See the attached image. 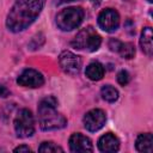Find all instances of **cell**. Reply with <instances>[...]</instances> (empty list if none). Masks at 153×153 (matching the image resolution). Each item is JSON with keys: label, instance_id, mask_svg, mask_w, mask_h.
Listing matches in <instances>:
<instances>
[{"label": "cell", "instance_id": "2", "mask_svg": "<svg viewBox=\"0 0 153 153\" xmlns=\"http://www.w3.org/2000/svg\"><path fill=\"white\" fill-rule=\"evenodd\" d=\"M57 100L54 96L43 98L38 104V123L42 130H56L67 124V120L63 115L56 110Z\"/></svg>", "mask_w": 153, "mask_h": 153}, {"label": "cell", "instance_id": "22", "mask_svg": "<svg viewBox=\"0 0 153 153\" xmlns=\"http://www.w3.org/2000/svg\"><path fill=\"white\" fill-rule=\"evenodd\" d=\"M90 1H91V2H92V5H93V6H96V7H97V6H99V5H100V2H102V0H90Z\"/></svg>", "mask_w": 153, "mask_h": 153}, {"label": "cell", "instance_id": "9", "mask_svg": "<svg viewBox=\"0 0 153 153\" xmlns=\"http://www.w3.org/2000/svg\"><path fill=\"white\" fill-rule=\"evenodd\" d=\"M105 122H106V115L102 109H92L87 111L82 118L84 127L88 131L99 130L100 128H103Z\"/></svg>", "mask_w": 153, "mask_h": 153}, {"label": "cell", "instance_id": "6", "mask_svg": "<svg viewBox=\"0 0 153 153\" xmlns=\"http://www.w3.org/2000/svg\"><path fill=\"white\" fill-rule=\"evenodd\" d=\"M59 65L65 73L69 75H76L81 69L82 61L80 56L75 55L69 50H65L59 56Z\"/></svg>", "mask_w": 153, "mask_h": 153}, {"label": "cell", "instance_id": "20", "mask_svg": "<svg viewBox=\"0 0 153 153\" xmlns=\"http://www.w3.org/2000/svg\"><path fill=\"white\" fill-rule=\"evenodd\" d=\"M7 96H10V91H8L4 85L0 84V97L5 98V97H7Z\"/></svg>", "mask_w": 153, "mask_h": 153}, {"label": "cell", "instance_id": "7", "mask_svg": "<svg viewBox=\"0 0 153 153\" xmlns=\"http://www.w3.org/2000/svg\"><path fill=\"white\" fill-rule=\"evenodd\" d=\"M98 25L105 32H114L120 25V14L114 8H105L98 14Z\"/></svg>", "mask_w": 153, "mask_h": 153}, {"label": "cell", "instance_id": "3", "mask_svg": "<svg viewBox=\"0 0 153 153\" xmlns=\"http://www.w3.org/2000/svg\"><path fill=\"white\" fill-rule=\"evenodd\" d=\"M84 16L85 12L81 7L63 8L56 16V25L62 31H72L82 23Z\"/></svg>", "mask_w": 153, "mask_h": 153}, {"label": "cell", "instance_id": "4", "mask_svg": "<svg viewBox=\"0 0 153 153\" xmlns=\"http://www.w3.org/2000/svg\"><path fill=\"white\" fill-rule=\"evenodd\" d=\"M102 44V37L92 26L80 30L72 41V45L79 50L96 51Z\"/></svg>", "mask_w": 153, "mask_h": 153}, {"label": "cell", "instance_id": "19", "mask_svg": "<svg viewBox=\"0 0 153 153\" xmlns=\"http://www.w3.org/2000/svg\"><path fill=\"white\" fill-rule=\"evenodd\" d=\"M13 152H31V148L26 145H22V146H18L13 149Z\"/></svg>", "mask_w": 153, "mask_h": 153}, {"label": "cell", "instance_id": "14", "mask_svg": "<svg viewBox=\"0 0 153 153\" xmlns=\"http://www.w3.org/2000/svg\"><path fill=\"white\" fill-rule=\"evenodd\" d=\"M135 147L139 152L151 153L153 151V136L151 133H142L137 136Z\"/></svg>", "mask_w": 153, "mask_h": 153}, {"label": "cell", "instance_id": "21", "mask_svg": "<svg viewBox=\"0 0 153 153\" xmlns=\"http://www.w3.org/2000/svg\"><path fill=\"white\" fill-rule=\"evenodd\" d=\"M72 1H76V0H54V5L59 6V5H63L67 2H72Z\"/></svg>", "mask_w": 153, "mask_h": 153}, {"label": "cell", "instance_id": "23", "mask_svg": "<svg viewBox=\"0 0 153 153\" xmlns=\"http://www.w3.org/2000/svg\"><path fill=\"white\" fill-rule=\"evenodd\" d=\"M148 2H152V0H148Z\"/></svg>", "mask_w": 153, "mask_h": 153}, {"label": "cell", "instance_id": "10", "mask_svg": "<svg viewBox=\"0 0 153 153\" xmlns=\"http://www.w3.org/2000/svg\"><path fill=\"white\" fill-rule=\"evenodd\" d=\"M69 149L72 152H93V145L90 137L81 133H74L69 137Z\"/></svg>", "mask_w": 153, "mask_h": 153}, {"label": "cell", "instance_id": "15", "mask_svg": "<svg viewBox=\"0 0 153 153\" xmlns=\"http://www.w3.org/2000/svg\"><path fill=\"white\" fill-rule=\"evenodd\" d=\"M104 73H105V69H104V66L100 63V62H91L86 69H85V74L86 76L92 80V81H98L100 80L103 76H104Z\"/></svg>", "mask_w": 153, "mask_h": 153}, {"label": "cell", "instance_id": "12", "mask_svg": "<svg viewBox=\"0 0 153 153\" xmlns=\"http://www.w3.org/2000/svg\"><path fill=\"white\" fill-rule=\"evenodd\" d=\"M97 146H98V149L104 153L117 152L120 149V140L115 134L106 133L99 137Z\"/></svg>", "mask_w": 153, "mask_h": 153}, {"label": "cell", "instance_id": "1", "mask_svg": "<svg viewBox=\"0 0 153 153\" xmlns=\"http://www.w3.org/2000/svg\"><path fill=\"white\" fill-rule=\"evenodd\" d=\"M44 5L45 0H17L7 14L6 27L14 33L24 31L37 19Z\"/></svg>", "mask_w": 153, "mask_h": 153}, {"label": "cell", "instance_id": "18", "mask_svg": "<svg viewBox=\"0 0 153 153\" xmlns=\"http://www.w3.org/2000/svg\"><path fill=\"white\" fill-rule=\"evenodd\" d=\"M129 80H130V75H129V73H128L127 71L122 69V71H120V72L117 73V82H118L120 85L126 86V85L129 82Z\"/></svg>", "mask_w": 153, "mask_h": 153}, {"label": "cell", "instance_id": "13", "mask_svg": "<svg viewBox=\"0 0 153 153\" xmlns=\"http://www.w3.org/2000/svg\"><path fill=\"white\" fill-rule=\"evenodd\" d=\"M140 47L147 56H152L153 44H152V29H151V26H146L142 29L141 36H140Z\"/></svg>", "mask_w": 153, "mask_h": 153}, {"label": "cell", "instance_id": "5", "mask_svg": "<svg viewBox=\"0 0 153 153\" xmlns=\"http://www.w3.org/2000/svg\"><path fill=\"white\" fill-rule=\"evenodd\" d=\"M14 131L18 137H30L35 133V118L29 109H22L18 111L14 121Z\"/></svg>", "mask_w": 153, "mask_h": 153}, {"label": "cell", "instance_id": "16", "mask_svg": "<svg viewBox=\"0 0 153 153\" xmlns=\"http://www.w3.org/2000/svg\"><path fill=\"white\" fill-rule=\"evenodd\" d=\"M102 98L109 103H114L118 99V90L111 85H104L100 90Z\"/></svg>", "mask_w": 153, "mask_h": 153}, {"label": "cell", "instance_id": "17", "mask_svg": "<svg viewBox=\"0 0 153 153\" xmlns=\"http://www.w3.org/2000/svg\"><path fill=\"white\" fill-rule=\"evenodd\" d=\"M63 151L65 149L62 147L57 146L51 141H44L38 147V152H44V153H55V152H63Z\"/></svg>", "mask_w": 153, "mask_h": 153}, {"label": "cell", "instance_id": "8", "mask_svg": "<svg viewBox=\"0 0 153 153\" xmlns=\"http://www.w3.org/2000/svg\"><path fill=\"white\" fill-rule=\"evenodd\" d=\"M17 84L23 87L37 88L44 84V76L42 75V73H39L36 69L26 68L17 78Z\"/></svg>", "mask_w": 153, "mask_h": 153}, {"label": "cell", "instance_id": "11", "mask_svg": "<svg viewBox=\"0 0 153 153\" xmlns=\"http://www.w3.org/2000/svg\"><path fill=\"white\" fill-rule=\"evenodd\" d=\"M109 48L111 51L118 53L123 59H133L135 55V47L130 42H121L116 38H111L109 41Z\"/></svg>", "mask_w": 153, "mask_h": 153}]
</instances>
